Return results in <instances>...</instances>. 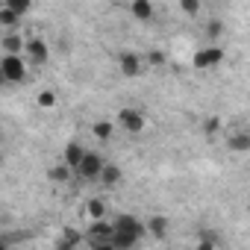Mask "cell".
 <instances>
[{"instance_id": "cell-21", "label": "cell", "mask_w": 250, "mask_h": 250, "mask_svg": "<svg viewBox=\"0 0 250 250\" xmlns=\"http://www.w3.org/2000/svg\"><path fill=\"white\" fill-rule=\"evenodd\" d=\"M200 6H203V0H180V9H183L186 15H197Z\"/></svg>"}, {"instance_id": "cell-24", "label": "cell", "mask_w": 250, "mask_h": 250, "mask_svg": "<svg viewBox=\"0 0 250 250\" xmlns=\"http://www.w3.org/2000/svg\"><path fill=\"white\" fill-rule=\"evenodd\" d=\"M39 106L42 109H53L56 106V94L53 91H39Z\"/></svg>"}, {"instance_id": "cell-4", "label": "cell", "mask_w": 250, "mask_h": 250, "mask_svg": "<svg viewBox=\"0 0 250 250\" xmlns=\"http://www.w3.org/2000/svg\"><path fill=\"white\" fill-rule=\"evenodd\" d=\"M118 65H121V74H124V77H139L142 68H145V59H142L139 53L127 50V53H121V56H118Z\"/></svg>"}, {"instance_id": "cell-9", "label": "cell", "mask_w": 250, "mask_h": 250, "mask_svg": "<svg viewBox=\"0 0 250 250\" xmlns=\"http://www.w3.org/2000/svg\"><path fill=\"white\" fill-rule=\"evenodd\" d=\"M121 168L118 165H112V162H103V168H100V183H106V186H118L121 183Z\"/></svg>"}, {"instance_id": "cell-16", "label": "cell", "mask_w": 250, "mask_h": 250, "mask_svg": "<svg viewBox=\"0 0 250 250\" xmlns=\"http://www.w3.org/2000/svg\"><path fill=\"white\" fill-rule=\"evenodd\" d=\"M0 24L9 27V30H15V27L21 24V12H15V9H9V6H0Z\"/></svg>"}, {"instance_id": "cell-13", "label": "cell", "mask_w": 250, "mask_h": 250, "mask_svg": "<svg viewBox=\"0 0 250 250\" xmlns=\"http://www.w3.org/2000/svg\"><path fill=\"white\" fill-rule=\"evenodd\" d=\"M112 221H106V218H91V224H88V229H85V235H112Z\"/></svg>"}, {"instance_id": "cell-18", "label": "cell", "mask_w": 250, "mask_h": 250, "mask_svg": "<svg viewBox=\"0 0 250 250\" xmlns=\"http://www.w3.org/2000/svg\"><path fill=\"white\" fill-rule=\"evenodd\" d=\"M47 177H50V183H68L71 180V168L68 165H56V168L47 171Z\"/></svg>"}, {"instance_id": "cell-5", "label": "cell", "mask_w": 250, "mask_h": 250, "mask_svg": "<svg viewBox=\"0 0 250 250\" xmlns=\"http://www.w3.org/2000/svg\"><path fill=\"white\" fill-rule=\"evenodd\" d=\"M221 59H224V47H203V50L194 53L191 65H194V68H215Z\"/></svg>"}, {"instance_id": "cell-27", "label": "cell", "mask_w": 250, "mask_h": 250, "mask_svg": "<svg viewBox=\"0 0 250 250\" xmlns=\"http://www.w3.org/2000/svg\"><path fill=\"white\" fill-rule=\"evenodd\" d=\"M6 85V77H3V71H0V88H3Z\"/></svg>"}, {"instance_id": "cell-17", "label": "cell", "mask_w": 250, "mask_h": 250, "mask_svg": "<svg viewBox=\"0 0 250 250\" xmlns=\"http://www.w3.org/2000/svg\"><path fill=\"white\" fill-rule=\"evenodd\" d=\"M91 133H94V139L106 142V139H112V133H115V124H112V121H97L94 127H91Z\"/></svg>"}, {"instance_id": "cell-11", "label": "cell", "mask_w": 250, "mask_h": 250, "mask_svg": "<svg viewBox=\"0 0 250 250\" xmlns=\"http://www.w3.org/2000/svg\"><path fill=\"white\" fill-rule=\"evenodd\" d=\"M83 153H85V147H83L80 142H71V145L65 147V153H62V156H65V165H68V168H77V162L83 159Z\"/></svg>"}, {"instance_id": "cell-15", "label": "cell", "mask_w": 250, "mask_h": 250, "mask_svg": "<svg viewBox=\"0 0 250 250\" xmlns=\"http://www.w3.org/2000/svg\"><path fill=\"white\" fill-rule=\"evenodd\" d=\"M3 50H6V53H21V50H24V39H21L15 30L6 33V36H3Z\"/></svg>"}, {"instance_id": "cell-19", "label": "cell", "mask_w": 250, "mask_h": 250, "mask_svg": "<svg viewBox=\"0 0 250 250\" xmlns=\"http://www.w3.org/2000/svg\"><path fill=\"white\" fill-rule=\"evenodd\" d=\"M83 238H85V235H80V232L68 229V232L59 238V247H62V250H68V247H77V244H83Z\"/></svg>"}, {"instance_id": "cell-28", "label": "cell", "mask_w": 250, "mask_h": 250, "mask_svg": "<svg viewBox=\"0 0 250 250\" xmlns=\"http://www.w3.org/2000/svg\"><path fill=\"white\" fill-rule=\"evenodd\" d=\"M0 247H6V241H3V238H0Z\"/></svg>"}, {"instance_id": "cell-22", "label": "cell", "mask_w": 250, "mask_h": 250, "mask_svg": "<svg viewBox=\"0 0 250 250\" xmlns=\"http://www.w3.org/2000/svg\"><path fill=\"white\" fill-rule=\"evenodd\" d=\"M3 6H9V9H15V12H30V6H33V0H6Z\"/></svg>"}, {"instance_id": "cell-10", "label": "cell", "mask_w": 250, "mask_h": 250, "mask_svg": "<svg viewBox=\"0 0 250 250\" xmlns=\"http://www.w3.org/2000/svg\"><path fill=\"white\" fill-rule=\"evenodd\" d=\"M130 12H133L139 21H150V18H153V3H150V0H133V3H130Z\"/></svg>"}, {"instance_id": "cell-26", "label": "cell", "mask_w": 250, "mask_h": 250, "mask_svg": "<svg viewBox=\"0 0 250 250\" xmlns=\"http://www.w3.org/2000/svg\"><path fill=\"white\" fill-rule=\"evenodd\" d=\"M218 127H221V121H218V118H209V121H206V127H203V130H206L209 136H215V133H218Z\"/></svg>"}, {"instance_id": "cell-6", "label": "cell", "mask_w": 250, "mask_h": 250, "mask_svg": "<svg viewBox=\"0 0 250 250\" xmlns=\"http://www.w3.org/2000/svg\"><path fill=\"white\" fill-rule=\"evenodd\" d=\"M24 50H27V59L36 62V65H44V62L50 59V50H47L44 39H30V42H24Z\"/></svg>"}, {"instance_id": "cell-12", "label": "cell", "mask_w": 250, "mask_h": 250, "mask_svg": "<svg viewBox=\"0 0 250 250\" xmlns=\"http://www.w3.org/2000/svg\"><path fill=\"white\" fill-rule=\"evenodd\" d=\"M145 229L150 232V235H156V238H162L165 232H168V218L165 215H153L147 224H145Z\"/></svg>"}, {"instance_id": "cell-8", "label": "cell", "mask_w": 250, "mask_h": 250, "mask_svg": "<svg viewBox=\"0 0 250 250\" xmlns=\"http://www.w3.org/2000/svg\"><path fill=\"white\" fill-rule=\"evenodd\" d=\"M109 241H112V250H127V247H136L139 244V235H133L127 229H112Z\"/></svg>"}, {"instance_id": "cell-23", "label": "cell", "mask_w": 250, "mask_h": 250, "mask_svg": "<svg viewBox=\"0 0 250 250\" xmlns=\"http://www.w3.org/2000/svg\"><path fill=\"white\" fill-rule=\"evenodd\" d=\"M165 59H168V56H165L162 50H150V53L145 56V62H147V65H153V68H159V65H165Z\"/></svg>"}, {"instance_id": "cell-1", "label": "cell", "mask_w": 250, "mask_h": 250, "mask_svg": "<svg viewBox=\"0 0 250 250\" xmlns=\"http://www.w3.org/2000/svg\"><path fill=\"white\" fill-rule=\"evenodd\" d=\"M0 71H3L6 83H15V85L27 80V62L21 59V53H6L0 59Z\"/></svg>"}, {"instance_id": "cell-2", "label": "cell", "mask_w": 250, "mask_h": 250, "mask_svg": "<svg viewBox=\"0 0 250 250\" xmlns=\"http://www.w3.org/2000/svg\"><path fill=\"white\" fill-rule=\"evenodd\" d=\"M100 168H103V156L94 153V150H85L74 171H77L83 180H97V177H100Z\"/></svg>"}, {"instance_id": "cell-20", "label": "cell", "mask_w": 250, "mask_h": 250, "mask_svg": "<svg viewBox=\"0 0 250 250\" xmlns=\"http://www.w3.org/2000/svg\"><path fill=\"white\" fill-rule=\"evenodd\" d=\"M85 209H88V215H91V218H106V203H103L100 197L88 200V206H85Z\"/></svg>"}, {"instance_id": "cell-3", "label": "cell", "mask_w": 250, "mask_h": 250, "mask_svg": "<svg viewBox=\"0 0 250 250\" xmlns=\"http://www.w3.org/2000/svg\"><path fill=\"white\" fill-rule=\"evenodd\" d=\"M118 124H121L127 133L136 136V133L145 130V115H142L139 109H121V112H118Z\"/></svg>"}, {"instance_id": "cell-14", "label": "cell", "mask_w": 250, "mask_h": 250, "mask_svg": "<svg viewBox=\"0 0 250 250\" xmlns=\"http://www.w3.org/2000/svg\"><path fill=\"white\" fill-rule=\"evenodd\" d=\"M227 145H229V150H238V153H247V150H250V133H232Z\"/></svg>"}, {"instance_id": "cell-7", "label": "cell", "mask_w": 250, "mask_h": 250, "mask_svg": "<svg viewBox=\"0 0 250 250\" xmlns=\"http://www.w3.org/2000/svg\"><path fill=\"white\" fill-rule=\"evenodd\" d=\"M112 227H115V229H127V232H133V235H139V238L147 232V229H145V224H142L136 215H127V212L118 215V218L112 221Z\"/></svg>"}, {"instance_id": "cell-25", "label": "cell", "mask_w": 250, "mask_h": 250, "mask_svg": "<svg viewBox=\"0 0 250 250\" xmlns=\"http://www.w3.org/2000/svg\"><path fill=\"white\" fill-rule=\"evenodd\" d=\"M221 33H224V24H221V21H212V24L206 27V39H218Z\"/></svg>"}]
</instances>
